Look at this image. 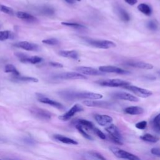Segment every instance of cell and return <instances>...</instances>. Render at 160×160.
Here are the masks:
<instances>
[{"mask_svg":"<svg viewBox=\"0 0 160 160\" xmlns=\"http://www.w3.org/2000/svg\"><path fill=\"white\" fill-rule=\"evenodd\" d=\"M138 10L146 16H150L152 13L151 8L148 4L145 3L139 4L138 6Z\"/></svg>","mask_w":160,"mask_h":160,"instance_id":"cell-23","label":"cell"},{"mask_svg":"<svg viewBox=\"0 0 160 160\" xmlns=\"http://www.w3.org/2000/svg\"><path fill=\"white\" fill-rule=\"evenodd\" d=\"M75 126H76V128L77 129V130L79 132V133L84 138H86V139H88V140H92V137L91 136V135H89V134H88L84 130V128L81 126H80V125H79V124H75Z\"/></svg>","mask_w":160,"mask_h":160,"instance_id":"cell-31","label":"cell"},{"mask_svg":"<svg viewBox=\"0 0 160 160\" xmlns=\"http://www.w3.org/2000/svg\"><path fill=\"white\" fill-rule=\"evenodd\" d=\"M110 150L116 157L121 159H125L127 160H141V159L136 155L117 147H111Z\"/></svg>","mask_w":160,"mask_h":160,"instance_id":"cell-4","label":"cell"},{"mask_svg":"<svg viewBox=\"0 0 160 160\" xmlns=\"http://www.w3.org/2000/svg\"><path fill=\"white\" fill-rule=\"evenodd\" d=\"M105 130L109 134V137L111 140H112L114 143L118 144H122V136L119 131L118 127L113 124H110L105 128Z\"/></svg>","mask_w":160,"mask_h":160,"instance_id":"cell-2","label":"cell"},{"mask_svg":"<svg viewBox=\"0 0 160 160\" xmlns=\"http://www.w3.org/2000/svg\"><path fill=\"white\" fill-rule=\"evenodd\" d=\"M55 11L53 8L49 6H44L41 10V13L46 16H51L54 14Z\"/></svg>","mask_w":160,"mask_h":160,"instance_id":"cell-32","label":"cell"},{"mask_svg":"<svg viewBox=\"0 0 160 160\" xmlns=\"http://www.w3.org/2000/svg\"><path fill=\"white\" fill-rule=\"evenodd\" d=\"M14 46L22 49L28 51H36L39 49V46L35 43H32L26 41L18 42L14 44Z\"/></svg>","mask_w":160,"mask_h":160,"instance_id":"cell-12","label":"cell"},{"mask_svg":"<svg viewBox=\"0 0 160 160\" xmlns=\"http://www.w3.org/2000/svg\"><path fill=\"white\" fill-rule=\"evenodd\" d=\"M0 11L5 14H9V15H12L14 14L13 9L6 5H0Z\"/></svg>","mask_w":160,"mask_h":160,"instance_id":"cell-34","label":"cell"},{"mask_svg":"<svg viewBox=\"0 0 160 160\" xmlns=\"http://www.w3.org/2000/svg\"><path fill=\"white\" fill-rule=\"evenodd\" d=\"M14 79L18 81H24V82H38V79L34 77L31 76H14Z\"/></svg>","mask_w":160,"mask_h":160,"instance_id":"cell-27","label":"cell"},{"mask_svg":"<svg viewBox=\"0 0 160 160\" xmlns=\"http://www.w3.org/2000/svg\"><path fill=\"white\" fill-rule=\"evenodd\" d=\"M53 138L56 140H57L59 142H61L62 143H64V144H72V145H77L78 144V142L76 141H75L70 138H68V137H66V136H62L61 134H54L53 136Z\"/></svg>","mask_w":160,"mask_h":160,"instance_id":"cell-19","label":"cell"},{"mask_svg":"<svg viewBox=\"0 0 160 160\" xmlns=\"http://www.w3.org/2000/svg\"><path fill=\"white\" fill-rule=\"evenodd\" d=\"M140 139L149 142H156L159 141V138L158 136H154L151 134H145L141 136H140Z\"/></svg>","mask_w":160,"mask_h":160,"instance_id":"cell-25","label":"cell"},{"mask_svg":"<svg viewBox=\"0 0 160 160\" xmlns=\"http://www.w3.org/2000/svg\"><path fill=\"white\" fill-rule=\"evenodd\" d=\"M85 41L89 45L99 49H109L112 48H115L116 46V44L114 42L109 40L86 39Z\"/></svg>","mask_w":160,"mask_h":160,"instance_id":"cell-3","label":"cell"},{"mask_svg":"<svg viewBox=\"0 0 160 160\" xmlns=\"http://www.w3.org/2000/svg\"><path fill=\"white\" fill-rule=\"evenodd\" d=\"M157 73H158V74L160 76V70H159V71H158L157 72Z\"/></svg>","mask_w":160,"mask_h":160,"instance_id":"cell-44","label":"cell"},{"mask_svg":"<svg viewBox=\"0 0 160 160\" xmlns=\"http://www.w3.org/2000/svg\"><path fill=\"white\" fill-rule=\"evenodd\" d=\"M118 14L119 15V17L120 18V19L122 21H123L124 22H128L130 20V16H129V14L123 8H118Z\"/></svg>","mask_w":160,"mask_h":160,"instance_id":"cell-24","label":"cell"},{"mask_svg":"<svg viewBox=\"0 0 160 160\" xmlns=\"http://www.w3.org/2000/svg\"><path fill=\"white\" fill-rule=\"evenodd\" d=\"M82 104L89 107H98V108H109L111 104L106 101H100L95 100H85L82 101Z\"/></svg>","mask_w":160,"mask_h":160,"instance_id":"cell-15","label":"cell"},{"mask_svg":"<svg viewBox=\"0 0 160 160\" xmlns=\"http://www.w3.org/2000/svg\"><path fill=\"white\" fill-rule=\"evenodd\" d=\"M5 72L12 73L14 76H20L19 71L16 69V68L12 64H8L5 66L4 69Z\"/></svg>","mask_w":160,"mask_h":160,"instance_id":"cell-26","label":"cell"},{"mask_svg":"<svg viewBox=\"0 0 160 160\" xmlns=\"http://www.w3.org/2000/svg\"><path fill=\"white\" fill-rule=\"evenodd\" d=\"M42 42L48 45L54 46L59 44V41L55 38H48V39L42 40Z\"/></svg>","mask_w":160,"mask_h":160,"instance_id":"cell-33","label":"cell"},{"mask_svg":"<svg viewBox=\"0 0 160 160\" xmlns=\"http://www.w3.org/2000/svg\"><path fill=\"white\" fill-rule=\"evenodd\" d=\"M61 24L66 26H69L75 29H85L86 27L82 24L74 22H62Z\"/></svg>","mask_w":160,"mask_h":160,"instance_id":"cell-30","label":"cell"},{"mask_svg":"<svg viewBox=\"0 0 160 160\" xmlns=\"http://www.w3.org/2000/svg\"><path fill=\"white\" fill-rule=\"evenodd\" d=\"M112 96L115 98L119 99H122L126 101H129L131 102H138L139 101V99L134 96V95L125 92H117L112 94Z\"/></svg>","mask_w":160,"mask_h":160,"instance_id":"cell-14","label":"cell"},{"mask_svg":"<svg viewBox=\"0 0 160 160\" xmlns=\"http://www.w3.org/2000/svg\"><path fill=\"white\" fill-rule=\"evenodd\" d=\"M42 58L39 56H28L26 59V63H30L32 64H36L42 62Z\"/></svg>","mask_w":160,"mask_h":160,"instance_id":"cell-29","label":"cell"},{"mask_svg":"<svg viewBox=\"0 0 160 160\" xmlns=\"http://www.w3.org/2000/svg\"><path fill=\"white\" fill-rule=\"evenodd\" d=\"M60 96L64 99L72 101L74 99H88V100H96L100 99L103 96L99 93L92 92H75L72 91H63L59 92Z\"/></svg>","mask_w":160,"mask_h":160,"instance_id":"cell-1","label":"cell"},{"mask_svg":"<svg viewBox=\"0 0 160 160\" xmlns=\"http://www.w3.org/2000/svg\"><path fill=\"white\" fill-rule=\"evenodd\" d=\"M124 111L130 115H139L143 113L144 109L139 106H129L126 108Z\"/></svg>","mask_w":160,"mask_h":160,"instance_id":"cell-21","label":"cell"},{"mask_svg":"<svg viewBox=\"0 0 160 160\" xmlns=\"http://www.w3.org/2000/svg\"><path fill=\"white\" fill-rule=\"evenodd\" d=\"M135 126L136 128L139 129H144L147 126V122L146 121H140L135 124Z\"/></svg>","mask_w":160,"mask_h":160,"instance_id":"cell-39","label":"cell"},{"mask_svg":"<svg viewBox=\"0 0 160 160\" xmlns=\"http://www.w3.org/2000/svg\"><path fill=\"white\" fill-rule=\"evenodd\" d=\"M151 152L152 154L155 155L156 156L160 157V148H154L151 150Z\"/></svg>","mask_w":160,"mask_h":160,"instance_id":"cell-40","label":"cell"},{"mask_svg":"<svg viewBox=\"0 0 160 160\" xmlns=\"http://www.w3.org/2000/svg\"><path fill=\"white\" fill-rule=\"evenodd\" d=\"M36 95L37 99L42 103L50 105L51 106H53V107L58 109H64L63 105L62 104H61L60 102L56 101L51 99H50V98L46 97V96H44L42 94H40V93H36Z\"/></svg>","mask_w":160,"mask_h":160,"instance_id":"cell-9","label":"cell"},{"mask_svg":"<svg viewBox=\"0 0 160 160\" xmlns=\"http://www.w3.org/2000/svg\"><path fill=\"white\" fill-rule=\"evenodd\" d=\"M75 124H79L81 126L82 128H84L86 129L91 130L92 131V129L95 127L94 124L91 122L86 119H79L75 121Z\"/></svg>","mask_w":160,"mask_h":160,"instance_id":"cell-22","label":"cell"},{"mask_svg":"<svg viewBox=\"0 0 160 160\" xmlns=\"http://www.w3.org/2000/svg\"><path fill=\"white\" fill-rule=\"evenodd\" d=\"M30 112L33 116L41 120H49L52 116L49 111L37 107L31 108Z\"/></svg>","mask_w":160,"mask_h":160,"instance_id":"cell-6","label":"cell"},{"mask_svg":"<svg viewBox=\"0 0 160 160\" xmlns=\"http://www.w3.org/2000/svg\"><path fill=\"white\" fill-rule=\"evenodd\" d=\"M0 160H2V159H0Z\"/></svg>","mask_w":160,"mask_h":160,"instance_id":"cell-46","label":"cell"},{"mask_svg":"<svg viewBox=\"0 0 160 160\" xmlns=\"http://www.w3.org/2000/svg\"><path fill=\"white\" fill-rule=\"evenodd\" d=\"M98 84L102 86L106 87H122L128 86L130 83L128 81L119 79H105L100 80L96 82Z\"/></svg>","mask_w":160,"mask_h":160,"instance_id":"cell-5","label":"cell"},{"mask_svg":"<svg viewBox=\"0 0 160 160\" xmlns=\"http://www.w3.org/2000/svg\"><path fill=\"white\" fill-rule=\"evenodd\" d=\"M65 1L69 4H73L74 3V0H65Z\"/></svg>","mask_w":160,"mask_h":160,"instance_id":"cell-43","label":"cell"},{"mask_svg":"<svg viewBox=\"0 0 160 160\" xmlns=\"http://www.w3.org/2000/svg\"><path fill=\"white\" fill-rule=\"evenodd\" d=\"M54 78L60 79H87L88 78L81 73L76 72H66L56 74Z\"/></svg>","mask_w":160,"mask_h":160,"instance_id":"cell-7","label":"cell"},{"mask_svg":"<svg viewBox=\"0 0 160 160\" xmlns=\"http://www.w3.org/2000/svg\"><path fill=\"white\" fill-rule=\"evenodd\" d=\"M58 54L62 57L77 59L79 57L78 52L75 50H62L59 51Z\"/></svg>","mask_w":160,"mask_h":160,"instance_id":"cell-20","label":"cell"},{"mask_svg":"<svg viewBox=\"0 0 160 160\" xmlns=\"http://www.w3.org/2000/svg\"><path fill=\"white\" fill-rule=\"evenodd\" d=\"M128 66L134 67L136 68H139L142 69H152L153 68V65L144 62H141V61H131V62H128L126 63Z\"/></svg>","mask_w":160,"mask_h":160,"instance_id":"cell-17","label":"cell"},{"mask_svg":"<svg viewBox=\"0 0 160 160\" xmlns=\"http://www.w3.org/2000/svg\"><path fill=\"white\" fill-rule=\"evenodd\" d=\"M124 1L126 3H128L129 5H131V6L134 5L138 2V0H124Z\"/></svg>","mask_w":160,"mask_h":160,"instance_id":"cell-42","label":"cell"},{"mask_svg":"<svg viewBox=\"0 0 160 160\" xmlns=\"http://www.w3.org/2000/svg\"><path fill=\"white\" fill-rule=\"evenodd\" d=\"M152 123L154 128L158 131H160V113L153 119Z\"/></svg>","mask_w":160,"mask_h":160,"instance_id":"cell-36","label":"cell"},{"mask_svg":"<svg viewBox=\"0 0 160 160\" xmlns=\"http://www.w3.org/2000/svg\"><path fill=\"white\" fill-rule=\"evenodd\" d=\"M49 64L50 66L54 67V68H61L63 67V65L58 62H55V61H51L49 62Z\"/></svg>","mask_w":160,"mask_h":160,"instance_id":"cell-41","label":"cell"},{"mask_svg":"<svg viewBox=\"0 0 160 160\" xmlns=\"http://www.w3.org/2000/svg\"><path fill=\"white\" fill-rule=\"evenodd\" d=\"M16 16L21 19H22L24 21H28V22H36L37 21V19L32 14L26 12H24V11H18L16 12Z\"/></svg>","mask_w":160,"mask_h":160,"instance_id":"cell-18","label":"cell"},{"mask_svg":"<svg viewBox=\"0 0 160 160\" xmlns=\"http://www.w3.org/2000/svg\"><path fill=\"white\" fill-rule=\"evenodd\" d=\"M14 37L13 32L8 31V30H4L0 31V41H5L7 39H12Z\"/></svg>","mask_w":160,"mask_h":160,"instance_id":"cell-28","label":"cell"},{"mask_svg":"<svg viewBox=\"0 0 160 160\" xmlns=\"http://www.w3.org/2000/svg\"><path fill=\"white\" fill-rule=\"evenodd\" d=\"M147 27L149 29H150L151 31H156L158 28V25L157 22H156L153 20H151L147 22Z\"/></svg>","mask_w":160,"mask_h":160,"instance_id":"cell-35","label":"cell"},{"mask_svg":"<svg viewBox=\"0 0 160 160\" xmlns=\"http://www.w3.org/2000/svg\"><path fill=\"white\" fill-rule=\"evenodd\" d=\"M92 131L94 132V133H95L99 138H100L102 139H106V135L99 129L96 128V127L94 128V129H92Z\"/></svg>","mask_w":160,"mask_h":160,"instance_id":"cell-37","label":"cell"},{"mask_svg":"<svg viewBox=\"0 0 160 160\" xmlns=\"http://www.w3.org/2000/svg\"><path fill=\"white\" fill-rule=\"evenodd\" d=\"M89 153L91 156L94 157L98 160H107L102 155H101L100 153L95 152V151H90Z\"/></svg>","mask_w":160,"mask_h":160,"instance_id":"cell-38","label":"cell"},{"mask_svg":"<svg viewBox=\"0 0 160 160\" xmlns=\"http://www.w3.org/2000/svg\"><path fill=\"white\" fill-rule=\"evenodd\" d=\"M77 72H80L83 75H90V76H101L104 75V72H101L100 71L91 67L87 66H79L77 67L76 69Z\"/></svg>","mask_w":160,"mask_h":160,"instance_id":"cell-11","label":"cell"},{"mask_svg":"<svg viewBox=\"0 0 160 160\" xmlns=\"http://www.w3.org/2000/svg\"><path fill=\"white\" fill-rule=\"evenodd\" d=\"M76 1H80L81 0H76Z\"/></svg>","mask_w":160,"mask_h":160,"instance_id":"cell-45","label":"cell"},{"mask_svg":"<svg viewBox=\"0 0 160 160\" xmlns=\"http://www.w3.org/2000/svg\"><path fill=\"white\" fill-rule=\"evenodd\" d=\"M83 111V108L79 104H74L70 109H69L66 112H65L64 114L60 116L59 117V119L63 121H66L71 119L72 116L77 112H81Z\"/></svg>","mask_w":160,"mask_h":160,"instance_id":"cell-10","label":"cell"},{"mask_svg":"<svg viewBox=\"0 0 160 160\" xmlns=\"http://www.w3.org/2000/svg\"><path fill=\"white\" fill-rule=\"evenodd\" d=\"M99 71L102 72H110V73L112 72V73H116L118 74H129V71L114 66H101L99 67Z\"/></svg>","mask_w":160,"mask_h":160,"instance_id":"cell-13","label":"cell"},{"mask_svg":"<svg viewBox=\"0 0 160 160\" xmlns=\"http://www.w3.org/2000/svg\"><path fill=\"white\" fill-rule=\"evenodd\" d=\"M123 88L126 89L131 92H132L134 94H135L136 95H137L139 97H141V98H148L151 96L152 94V92L148 89H143L136 86H131V85H128L126 86H124Z\"/></svg>","mask_w":160,"mask_h":160,"instance_id":"cell-8","label":"cell"},{"mask_svg":"<svg viewBox=\"0 0 160 160\" xmlns=\"http://www.w3.org/2000/svg\"><path fill=\"white\" fill-rule=\"evenodd\" d=\"M94 119L96 122L101 126H108L112 122V118L106 114H96L94 116Z\"/></svg>","mask_w":160,"mask_h":160,"instance_id":"cell-16","label":"cell"}]
</instances>
